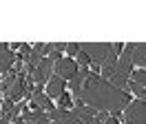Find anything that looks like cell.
Here are the masks:
<instances>
[{"label": "cell", "instance_id": "cell-1", "mask_svg": "<svg viewBox=\"0 0 146 124\" xmlns=\"http://www.w3.org/2000/svg\"><path fill=\"white\" fill-rule=\"evenodd\" d=\"M53 71L62 82H66V80H71V78L78 75V67H75V62H73L71 58H60V60L53 64Z\"/></svg>", "mask_w": 146, "mask_h": 124}, {"label": "cell", "instance_id": "cell-2", "mask_svg": "<svg viewBox=\"0 0 146 124\" xmlns=\"http://www.w3.org/2000/svg\"><path fill=\"white\" fill-rule=\"evenodd\" d=\"M137 100H144V95L133 93V89H124V97H122V113H126L128 109H131V104L137 102Z\"/></svg>", "mask_w": 146, "mask_h": 124}, {"label": "cell", "instance_id": "cell-3", "mask_svg": "<svg viewBox=\"0 0 146 124\" xmlns=\"http://www.w3.org/2000/svg\"><path fill=\"white\" fill-rule=\"evenodd\" d=\"M73 62H75L78 71H86V69H89V64H91V58H89V53H82V51H78V55L73 58Z\"/></svg>", "mask_w": 146, "mask_h": 124}, {"label": "cell", "instance_id": "cell-4", "mask_svg": "<svg viewBox=\"0 0 146 124\" xmlns=\"http://www.w3.org/2000/svg\"><path fill=\"white\" fill-rule=\"evenodd\" d=\"M62 49H64V55H62V58H71V60L75 58V55H78V51H80V47H78L75 42H69V44H64Z\"/></svg>", "mask_w": 146, "mask_h": 124}, {"label": "cell", "instance_id": "cell-5", "mask_svg": "<svg viewBox=\"0 0 146 124\" xmlns=\"http://www.w3.org/2000/svg\"><path fill=\"white\" fill-rule=\"evenodd\" d=\"M18 47H20V44H16V42H9V44H7V49H9V51H13V55L18 53Z\"/></svg>", "mask_w": 146, "mask_h": 124}]
</instances>
